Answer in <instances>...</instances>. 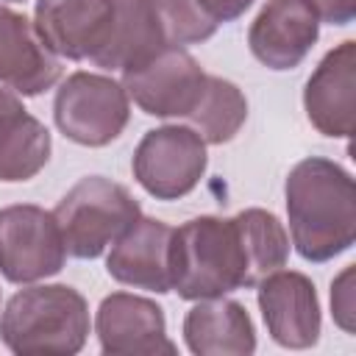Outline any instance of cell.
<instances>
[{"label":"cell","mask_w":356,"mask_h":356,"mask_svg":"<svg viewBox=\"0 0 356 356\" xmlns=\"http://www.w3.org/2000/svg\"><path fill=\"white\" fill-rule=\"evenodd\" d=\"M25 106H22V100H19V95L14 92V89H8V86H0V125L6 122V120H11L17 111H22Z\"/></svg>","instance_id":"25"},{"label":"cell","mask_w":356,"mask_h":356,"mask_svg":"<svg viewBox=\"0 0 356 356\" xmlns=\"http://www.w3.org/2000/svg\"><path fill=\"white\" fill-rule=\"evenodd\" d=\"M184 339L195 356H250L256 350L248 309L225 295L195 300L184 317Z\"/></svg>","instance_id":"16"},{"label":"cell","mask_w":356,"mask_h":356,"mask_svg":"<svg viewBox=\"0 0 356 356\" xmlns=\"http://www.w3.org/2000/svg\"><path fill=\"white\" fill-rule=\"evenodd\" d=\"M53 117L58 131L83 147H103L114 142L131 117V103L120 81L100 72H72L61 81Z\"/></svg>","instance_id":"5"},{"label":"cell","mask_w":356,"mask_h":356,"mask_svg":"<svg viewBox=\"0 0 356 356\" xmlns=\"http://www.w3.org/2000/svg\"><path fill=\"white\" fill-rule=\"evenodd\" d=\"M189 128L206 145H225L231 142L248 120V100L242 89L220 75H206L200 100L186 114Z\"/></svg>","instance_id":"18"},{"label":"cell","mask_w":356,"mask_h":356,"mask_svg":"<svg viewBox=\"0 0 356 356\" xmlns=\"http://www.w3.org/2000/svg\"><path fill=\"white\" fill-rule=\"evenodd\" d=\"M150 6L170 44H200L217 31V22L200 8L197 0H150Z\"/></svg>","instance_id":"21"},{"label":"cell","mask_w":356,"mask_h":356,"mask_svg":"<svg viewBox=\"0 0 356 356\" xmlns=\"http://www.w3.org/2000/svg\"><path fill=\"white\" fill-rule=\"evenodd\" d=\"M206 164V142L189 125H161L147 131L131 159L134 178L156 200H178L189 195L200 184Z\"/></svg>","instance_id":"6"},{"label":"cell","mask_w":356,"mask_h":356,"mask_svg":"<svg viewBox=\"0 0 356 356\" xmlns=\"http://www.w3.org/2000/svg\"><path fill=\"white\" fill-rule=\"evenodd\" d=\"M256 300L267 325V334L292 350L317 345L323 317L317 289L309 275L298 270H275L256 284Z\"/></svg>","instance_id":"10"},{"label":"cell","mask_w":356,"mask_h":356,"mask_svg":"<svg viewBox=\"0 0 356 356\" xmlns=\"http://www.w3.org/2000/svg\"><path fill=\"white\" fill-rule=\"evenodd\" d=\"M320 36V19L303 0H267L248 31L250 53L267 70H295Z\"/></svg>","instance_id":"14"},{"label":"cell","mask_w":356,"mask_h":356,"mask_svg":"<svg viewBox=\"0 0 356 356\" xmlns=\"http://www.w3.org/2000/svg\"><path fill=\"white\" fill-rule=\"evenodd\" d=\"M142 214L136 197L103 175L81 178L53 209L67 256L97 259Z\"/></svg>","instance_id":"4"},{"label":"cell","mask_w":356,"mask_h":356,"mask_svg":"<svg viewBox=\"0 0 356 356\" xmlns=\"http://www.w3.org/2000/svg\"><path fill=\"white\" fill-rule=\"evenodd\" d=\"M3 3H19V0H3Z\"/></svg>","instance_id":"26"},{"label":"cell","mask_w":356,"mask_h":356,"mask_svg":"<svg viewBox=\"0 0 356 356\" xmlns=\"http://www.w3.org/2000/svg\"><path fill=\"white\" fill-rule=\"evenodd\" d=\"M197 3H200V8H203L217 25L242 17V14L253 6V0H197Z\"/></svg>","instance_id":"24"},{"label":"cell","mask_w":356,"mask_h":356,"mask_svg":"<svg viewBox=\"0 0 356 356\" xmlns=\"http://www.w3.org/2000/svg\"><path fill=\"white\" fill-rule=\"evenodd\" d=\"M172 292L184 300L248 289V267L234 217H192L172 228Z\"/></svg>","instance_id":"3"},{"label":"cell","mask_w":356,"mask_h":356,"mask_svg":"<svg viewBox=\"0 0 356 356\" xmlns=\"http://www.w3.org/2000/svg\"><path fill=\"white\" fill-rule=\"evenodd\" d=\"M61 78L58 56L42 42L33 22L0 6V83L17 95H42Z\"/></svg>","instance_id":"15"},{"label":"cell","mask_w":356,"mask_h":356,"mask_svg":"<svg viewBox=\"0 0 356 356\" xmlns=\"http://www.w3.org/2000/svg\"><path fill=\"white\" fill-rule=\"evenodd\" d=\"M331 312H334V320L342 331L353 334V314H356V306H353V264H348L331 284Z\"/></svg>","instance_id":"22"},{"label":"cell","mask_w":356,"mask_h":356,"mask_svg":"<svg viewBox=\"0 0 356 356\" xmlns=\"http://www.w3.org/2000/svg\"><path fill=\"white\" fill-rule=\"evenodd\" d=\"M89 306L67 284H36L8 298L0 339L17 356H72L86 345Z\"/></svg>","instance_id":"2"},{"label":"cell","mask_w":356,"mask_h":356,"mask_svg":"<svg viewBox=\"0 0 356 356\" xmlns=\"http://www.w3.org/2000/svg\"><path fill=\"white\" fill-rule=\"evenodd\" d=\"M172 228L156 217L139 214L136 222L111 245L106 270L114 281L145 289V292H172Z\"/></svg>","instance_id":"13"},{"label":"cell","mask_w":356,"mask_h":356,"mask_svg":"<svg viewBox=\"0 0 356 356\" xmlns=\"http://www.w3.org/2000/svg\"><path fill=\"white\" fill-rule=\"evenodd\" d=\"M206 72L181 44H167L150 61L122 72V89L150 117H186L200 100Z\"/></svg>","instance_id":"8"},{"label":"cell","mask_w":356,"mask_h":356,"mask_svg":"<svg viewBox=\"0 0 356 356\" xmlns=\"http://www.w3.org/2000/svg\"><path fill=\"white\" fill-rule=\"evenodd\" d=\"M289 236L306 261H331L356 239V186L345 167L309 156L298 161L284 184Z\"/></svg>","instance_id":"1"},{"label":"cell","mask_w":356,"mask_h":356,"mask_svg":"<svg viewBox=\"0 0 356 356\" xmlns=\"http://www.w3.org/2000/svg\"><path fill=\"white\" fill-rule=\"evenodd\" d=\"M67 248L53 211L33 203L0 209V273L11 284H33L61 273Z\"/></svg>","instance_id":"7"},{"label":"cell","mask_w":356,"mask_h":356,"mask_svg":"<svg viewBox=\"0 0 356 356\" xmlns=\"http://www.w3.org/2000/svg\"><path fill=\"white\" fill-rule=\"evenodd\" d=\"M320 22L328 25H350L356 17V0H303Z\"/></svg>","instance_id":"23"},{"label":"cell","mask_w":356,"mask_h":356,"mask_svg":"<svg viewBox=\"0 0 356 356\" xmlns=\"http://www.w3.org/2000/svg\"><path fill=\"white\" fill-rule=\"evenodd\" d=\"M111 0H36L33 28L61 58L92 61L111 28Z\"/></svg>","instance_id":"11"},{"label":"cell","mask_w":356,"mask_h":356,"mask_svg":"<svg viewBox=\"0 0 356 356\" xmlns=\"http://www.w3.org/2000/svg\"><path fill=\"white\" fill-rule=\"evenodd\" d=\"M111 3H114L111 28L103 47L92 58L95 67L111 72L136 70L170 44L150 0H111Z\"/></svg>","instance_id":"17"},{"label":"cell","mask_w":356,"mask_h":356,"mask_svg":"<svg viewBox=\"0 0 356 356\" xmlns=\"http://www.w3.org/2000/svg\"><path fill=\"white\" fill-rule=\"evenodd\" d=\"M356 106V42L348 39L328 50L303 89V108L309 122L334 139L353 134Z\"/></svg>","instance_id":"12"},{"label":"cell","mask_w":356,"mask_h":356,"mask_svg":"<svg viewBox=\"0 0 356 356\" xmlns=\"http://www.w3.org/2000/svg\"><path fill=\"white\" fill-rule=\"evenodd\" d=\"M245 267H248V286H256L264 275L281 270L289 259V234L284 222L267 209H245L234 214Z\"/></svg>","instance_id":"19"},{"label":"cell","mask_w":356,"mask_h":356,"mask_svg":"<svg viewBox=\"0 0 356 356\" xmlns=\"http://www.w3.org/2000/svg\"><path fill=\"white\" fill-rule=\"evenodd\" d=\"M95 331L106 356H159L175 353V342L167 337L164 309L142 295L111 292L100 300L95 314Z\"/></svg>","instance_id":"9"},{"label":"cell","mask_w":356,"mask_h":356,"mask_svg":"<svg viewBox=\"0 0 356 356\" xmlns=\"http://www.w3.org/2000/svg\"><path fill=\"white\" fill-rule=\"evenodd\" d=\"M50 147V131L28 108L17 111L0 125V181H31L47 164Z\"/></svg>","instance_id":"20"}]
</instances>
